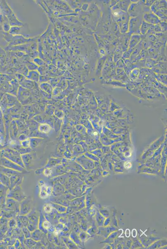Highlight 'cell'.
<instances>
[{"instance_id":"cell-1","label":"cell","mask_w":167,"mask_h":249,"mask_svg":"<svg viewBox=\"0 0 167 249\" xmlns=\"http://www.w3.org/2000/svg\"><path fill=\"white\" fill-rule=\"evenodd\" d=\"M6 197L15 199L19 203L21 202L26 198L22 189L19 185H17L12 189H8Z\"/></svg>"},{"instance_id":"cell-2","label":"cell","mask_w":167,"mask_h":249,"mask_svg":"<svg viewBox=\"0 0 167 249\" xmlns=\"http://www.w3.org/2000/svg\"><path fill=\"white\" fill-rule=\"evenodd\" d=\"M32 201L31 198L29 197H26L21 202L20 207V215H27L30 212L32 207Z\"/></svg>"},{"instance_id":"cell-3","label":"cell","mask_w":167,"mask_h":249,"mask_svg":"<svg viewBox=\"0 0 167 249\" xmlns=\"http://www.w3.org/2000/svg\"><path fill=\"white\" fill-rule=\"evenodd\" d=\"M6 207L10 210H13L16 213L20 212V205L19 202L15 199L7 198L6 199Z\"/></svg>"},{"instance_id":"cell-4","label":"cell","mask_w":167,"mask_h":249,"mask_svg":"<svg viewBox=\"0 0 167 249\" xmlns=\"http://www.w3.org/2000/svg\"><path fill=\"white\" fill-rule=\"evenodd\" d=\"M52 192V188L50 186H46L45 184H43L41 186L40 191L39 195L41 198L45 199L50 195Z\"/></svg>"},{"instance_id":"cell-5","label":"cell","mask_w":167,"mask_h":249,"mask_svg":"<svg viewBox=\"0 0 167 249\" xmlns=\"http://www.w3.org/2000/svg\"><path fill=\"white\" fill-rule=\"evenodd\" d=\"M20 175L13 176L10 177V187L9 189H12L17 185H20V184L22 183L23 180V178Z\"/></svg>"},{"instance_id":"cell-6","label":"cell","mask_w":167,"mask_h":249,"mask_svg":"<svg viewBox=\"0 0 167 249\" xmlns=\"http://www.w3.org/2000/svg\"><path fill=\"white\" fill-rule=\"evenodd\" d=\"M0 181L1 184H2L6 187L10 188V178L6 175L0 173Z\"/></svg>"},{"instance_id":"cell-7","label":"cell","mask_w":167,"mask_h":249,"mask_svg":"<svg viewBox=\"0 0 167 249\" xmlns=\"http://www.w3.org/2000/svg\"><path fill=\"white\" fill-rule=\"evenodd\" d=\"M9 189L2 184H0V196H6Z\"/></svg>"},{"instance_id":"cell-8","label":"cell","mask_w":167,"mask_h":249,"mask_svg":"<svg viewBox=\"0 0 167 249\" xmlns=\"http://www.w3.org/2000/svg\"><path fill=\"white\" fill-rule=\"evenodd\" d=\"M53 207L55 208L60 213H64L66 211V208L62 206L60 204H52Z\"/></svg>"},{"instance_id":"cell-9","label":"cell","mask_w":167,"mask_h":249,"mask_svg":"<svg viewBox=\"0 0 167 249\" xmlns=\"http://www.w3.org/2000/svg\"><path fill=\"white\" fill-rule=\"evenodd\" d=\"M53 206L52 205L50 204H47L44 207V212L46 213H50L53 210Z\"/></svg>"},{"instance_id":"cell-10","label":"cell","mask_w":167,"mask_h":249,"mask_svg":"<svg viewBox=\"0 0 167 249\" xmlns=\"http://www.w3.org/2000/svg\"><path fill=\"white\" fill-rule=\"evenodd\" d=\"M50 223L48 221L45 220L44 222H42V226H43V227L44 228V229L46 230L49 229V228H50Z\"/></svg>"},{"instance_id":"cell-11","label":"cell","mask_w":167,"mask_h":249,"mask_svg":"<svg viewBox=\"0 0 167 249\" xmlns=\"http://www.w3.org/2000/svg\"><path fill=\"white\" fill-rule=\"evenodd\" d=\"M52 172L51 170L50 169H46L44 171V174L46 176H50L51 174H52Z\"/></svg>"},{"instance_id":"cell-12","label":"cell","mask_w":167,"mask_h":249,"mask_svg":"<svg viewBox=\"0 0 167 249\" xmlns=\"http://www.w3.org/2000/svg\"><path fill=\"white\" fill-rule=\"evenodd\" d=\"M0 184H1V181H0Z\"/></svg>"}]
</instances>
